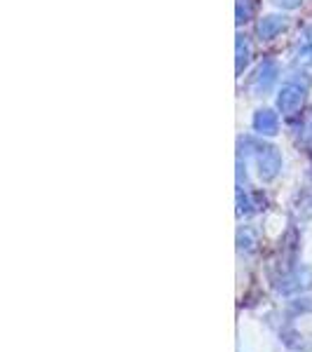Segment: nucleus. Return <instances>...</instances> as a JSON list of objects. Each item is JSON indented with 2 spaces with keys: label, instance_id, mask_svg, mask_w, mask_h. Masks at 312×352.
Masks as SVG:
<instances>
[{
  "label": "nucleus",
  "instance_id": "1",
  "mask_svg": "<svg viewBox=\"0 0 312 352\" xmlns=\"http://www.w3.org/2000/svg\"><path fill=\"white\" fill-rule=\"evenodd\" d=\"M256 162L260 179L265 181L275 179L282 169V155L277 153L275 146H256Z\"/></svg>",
  "mask_w": 312,
  "mask_h": 352
},
{
  "label": "nucleus",
  "instance_id": "2",
  "mask_svg": "<svg viewBox=\"0 0 312 352\" xmlns=\"http://www.w3.org/2000/svg\"><path fill=\"white\" fill-rule=\"evenodd\" d=\"M305 89H308V82L298 85V82H287L285 87L280 89V96H277V109L282 113H296L303 104Z\"/></svg>",
  "mask_w": 312,
  "mask_h": 352
},
{
  "label": "nucleus",
  "instance_id": "3",
  "mask_svg": "<svg viewBox=\"0 0 312 352\" xmlns=\"http://www.w3.org/2000/svg\"><path fill=\"white\" fill-rule=\"evenodd\" d=\"M275 80H277V66L272 64V61H263V64L258 66L256 76H254V92L265 94L272 85H275Z\"/></svg>",
  "mask_w": 312,
  "mask_h": 352
},
{
  "label": "nucleus",
  "instance_id": "4",
  "mask_svg": "<svg viewBox=\"0 0 312 352\" xmlns=\"http://www.w3.org/2000/svg\"><path fill=\"white\" fill-rule=\"evenodd\" d=\"M277 127H280V122H277V116L268 109L258 111L256 116H254V129H256L258 134L263 136H275L277 134Z\"/></svg>",
  "mask_w": 312,
  "mask_h": 352
},
{
  "label": "nucleus",
  "instance_id": "5",
  "mask_svg": "<svg viewBox=\"0 0 312 352\" xmlns=\"http://www.w3.org/2000/svg\"><path fill=\"white\" fill-rule=\"evenodd\" d=\"M287 26V19L280 14H270L265 16V19H260L258 24V36L263 38V41H272V38L277 36V33H282V28Z\"/></svg>",
  "mask_w": 312,
  "mask_h": 352
},
{
  "label": "nucleus",
  "instance_id": "6",
  "mask_svg": "<svg viewBox=\"0 0 312 352\" xmlns=\"http://www.w3.org/2000/svg\"><path fill=\"white\" fill-rule=\"evenodd\" d=\"M237 73H242V68L252 59V45H249L247 36H237Z\"/></svg>",
  "mask_w": 312,
  "mask_h": 352
},
{
  "label": "nucleus",
  "instance_id": "7",
  "mask_svg": "<svg viewBox=\"0 0 312 352\" xmlns=\"http://www.w3.org/2000/svg\"><path fill=\"white\" fill-rule=\"evenodd\" d=\"M300 139L303 141H312V116L305 120V127H303V132H300Z\"/></svg>",
  "mask_w": 312,
  "mask_h": 352
},
{
  "label": "nucleus",
  "instance_id": "8",
  "mask_svg": "<svg viewBox=\"0 0 312 352\" xmlns=\"http://www.w3.org/2000/svg\"><path fill=\"white\" fill-rule=\"evenodd\" d=\"M275 3H280L282 8H289V10H291V8H298L300 0H275Z\"/></svg>",
  "mask_w": 312,
  "mask_h": 352
}]
</instances>
